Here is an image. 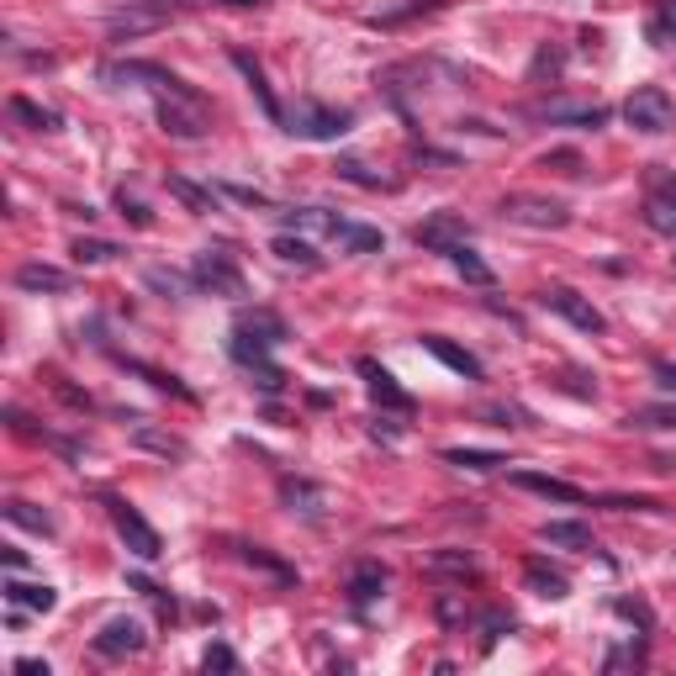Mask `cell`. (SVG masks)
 Returning <instances> with one entry per match:
<instances>
[{"instance_id": "obj_1", "label": "cell", "mask_w": 676, "mask_h": 676, "mask_svg": "<svg viewBox=\"0 0 676 676\" xmlns=\"http://www.w3.org/2000/svg\"><path fill=\"white\" fill-rule=\"evenodd\" d=\"M354 127V111L338 106H317V101H296V111L286 117V133L307 138V143H338Z\"/></svg>"}, {"instance_id": "obj_2", "label": "cell", "mask_w": 676, "mask_h": 676, "mask_svg": "<svg viewBox=\"0 0 676 676\" xmlns=\"http://www.w3.org/2000/svg\"><path fill=\"white\" fill-rule=\"evenodd\" d=\"M624 122L634 127V133H645V138H661V133L676 127V101L666 96L661 85H640L624 101Z\"/></svg>"}, {"instance_id": "obj_3", "label": "cell", "mask_w": 676, "mask_h": 676, "mask_svg": "<svg viewBox=\"0 0 676 676\" xmlns=\"http://www.w3.org/2000/svg\"><path fill=\"white\" fill-rule=\"evenodd\" d=\"M502 217H507V222H523V228H566V222H571L566 201H555V196H529V191L502 196Z\"/></svg>"}, {"instance_id": "obj_4", "label": "cell", "mask_w": 676, "mask_h": 676, "mask_svg": "<svg viewBox=\"0 0 676 676\" xmlns=\"http://www.w3.org/2000/svg\"><path fill=\"white\" fill-rule=\"evenodd\" d=\"M101 80H106V85H127V80H133V85H154L159 96H196V90L180 80V74H169L164 64H143V59L106 64V69H101Z\"/></svg>"}, {"instance_id": "obj_5", "label": "cell", "mask_w": 676, "mask_h": 676, "mask_svg": "<svg viewBox=\"0 0 676 676\" xmlns=\"http://www.w3.org/2000/svg\"><path fill=\"white\" fill-rule=\"evenodd\" d=\"M159 127L169 138H185V143H196L206 138V101L201 96H159Z\"/></svg>"}, {"instance_id": "obj_6", "label": "cell", "mask_w": 676, "mask_h": 676, "mask_svg": "<svg viewBox=\"0 0 676 676\" xmlns=\"http://www.w3.org/2000/svg\"><path fill=\"white\" fill-rule=\"evenodd\" d=\"M228 354H233V360H238L243 370H254V375H259V391H270V397H275V391L286 386V375H280V370L270 365V344H265V338H254V333L233 328Z\"/></svg>"}, {"instance_id": "obj_7", "label": "cell", "mask_w": 676, "mask_h": 676, "mask_svg": "<svg viewBox=\"0 0 676 676\" xmlns=\"http://www.w3.org/2000/svg\"><path fill=\"white\" fill-rule=\"evenodd\" d=\"M412 243L428 254H449V249H460V243H471V222H465L460 212H434V217H423L418 228H412Z\"/></svg>"}, {"instance_id": "obj_8", "label": "cell", "mask_w": 676, "mask_h": 676, "mask_svg": "<svg viewBox=\"0 0 676 676\" xmlns=\"http://www.w3.org/2000/svg\"><path fill=\"white\" fill-rule=\"evenodd\" d=\"M191 280H196L201 291H212V296H243V270L233 265V254H222V249L196 254Z\"/></svg>"}, {"instance_id": "obj_9", "label": "cell", "mask_w": 676, "mask_h": 676, "mask_svg": "<svg viewBox=\"0 0 676 676\" xmlns=\"http://www.w3.org/2000/svg\"><path fill=\"white\" fill-rule=\"evenodd\" d=\"M111 523H117V534H122V544L133 550L138 560H159L164 555V544H159V534H154V523H148L138 507H127V502H111Z\"/></svg>"}, {"instance_id": "obj_10", "label": "cell", "mask_w": 676, "mask_h": 676, "mask_svg": "<svg viewBox=\"0 0 676 676\" xmlns=\"http://www.w3.org/2000/svg\"><path fill=\"white\" fill-rule=\"evenodd\" d=\"M539 302L550 307L555 317H566L571 328H581V333H603V328H608V317L597 312V307H592V302H587V296H581V291H571V286H555V291H544Z\"/></svg>"}, {"instance_id": "obj_11", "label": "cell", "mask_w": 676, "mask_h": 676, "mask_svg": "<svg viewBox=\"0 0 676 676\" xmlns=\"http://www.w3.org/2000/svg\"><path fill=\"white\" fill-rule=\"evenodd\" d=\"M175 16V0H127V6L111 16V37H138V32H154Z\"/></svg>"}, {"instance_id": "obj_12", "label": "cell", "mask_w": 676, "mask_h": 676, "mask_svg": "<svg viewBox=\"0 0 676 676\" xmlns=\"http://www.w3.org/2000/svg\"><path fill=\"white\" fill-rule=\"evenodd\" d=\"M148 645V634L138 618H111V624L96 634V655H106V661H127V655H138Z\"/></svg>"}, {"instance_id": "obj_13", "label": "cell", "mask_w": 676, "mask_h": 676, "mask_svg": "<svg viewBox=\"0 0 676 676\" xmlns=\"http://www.w3.org/2000/svg\"><path fill=\"white\" fill-rule=\"evenodd\" d=\"M513 486H518V492H534V497H544V502H566V507L587 502V492H581V486L560 481V476H539V471H513Z\"/></svg>"}, {"instance_id": "obj_14", "label": "cell", "mask_w": 676, "mask_h": 676, "mask_svg": "<svg viewBox=\"0 0 676 676\" xmlns=\"http://www.w3.org/2000/svg\"><path fill=\"white\" fill-rule=\"evenodd\" d=\"M233 69L243 74V80H249L254 101H259V111H265L270 122H286V111H280V101H275V90H270V80H265V69H259V59H254V53L233 48Z\"/></svg>"}, {"instance_id": "obj_15", "label": "cell", "mask_w": 676, "mask_h": 676, "mask_svg": "<svg viewBox=\"0 0 676 676\" xmlns=\"http://www.w3.org/2000/svg\"><path fill=\"white\" fill-rule=\"evenodd\" d=\"M539 544H550V550H592V529L576 518H550L539 523Z\"/></svg>"}, {"instance_id": "obj_16", "label": "cell", "mask_w": 676, "mask_h": 676, "mask_svg": "<svg viewBox=\"0 0 676 676\" xmlns=\"http://www.w3.org/2000/svg\"><path fill=\"white\" fill-rule=\"evenodd\" d=\"M360 375L370 381V397L381 402V407H391V412H412V397H407V391L397 386V375H386V370L375 365V360H360Z\"/></svg>"}, {"instance_id": "obj_17", "label": "cell", "mask_w": 676, "mask_h": 676, "mask_svg": "<svg viewBox=\"0 0 676 676\" xmlns=\"http://www.w3.org/2000/svg\"><path fill=\"white\" fill-rule=\"evenodd\" d=\"M423 349L434 354V360H444L455 375H465V381H481V360L471 349H460V344H449V338H439V333H423Z\"/></svg>"}, {"instance_id": "obj_18", "label": "cell", "mask_w": 676, "mask_h": 676, "mask_svg": "<svg viewBox=\"0 0 676 676\" xmlns=\"http://www.w3.org/2000/svg\"><path fill=\"white\" fill-rule=\"evenodd\" d=\"M523 587H529L534 597H550V603H560V597H571V581H566V571H555L550 560H529V566H523Z\"/></svg>"}, {"instance_id": "obj_19", "label": "cell", "mask_w": 676, "mask_h": 676, "mask_svg": "<svg viewBox=\"0 0 676 676\" xmlns=\"http://www.w3.org/2000/svg\"><path fill=\"white\" fill-rule=\"evenodd\" d=\"M381 587H386V566L381 560H360V566L349 571V603L354 608H365V603H375V597H381Z\"/></svg>"}, {"instance_id": "obj_20", "label": "cell", "mask_w": 676, "mask_h": 676, "mask_svg": "<svg viewBox=\"0 0 676 676\" xmlns=\"http://www.w3.org/2000/svg\"><path fill=\"white\" fill-rule=\"evenodd\" d=\"M16 286H22V291H69L74 275L59 270V265H43V259H32V265L16 270Z\"/></svg>"}, {"instance_id": "obj_21", "label": "cell", "mask_w": 676, "mask_h": 676, "mask_svg": "<svg viewBox=\"0 0 676 676\" xmlns=\"http://www.w3.org/2000/svg\"><path fill=\"white\" fill-rule=\"evenodd\" d=\"M0 592H6V603L32 608V613H53V603H59V592H53L48 581H37V587H32V581H16V576H11Z\"/></svg>"}, {"instance_id": "obj_22", "label": "cell", "mask_w": 676, "mask_h": 676, "mask_svg": "<svg viewBox=\"0 0 676 676\" xmlns=\"http://www.w3.org/2000/svg\"><path fill=\"white\" fill-rule=\"evenodd\" d=\"M534 117H544V122H571V127H603V122H608V111H603V106H566V101H544V106H534Z\"/></svg>"}, {"instance_id": "obj_23", "label": "cell", "mask_w": 676, "mask_h": 676, "mask_svg": "<svg viewBox=\"0 0 676 676\" xmlns=\"http://www.w3.org/2000/svg\"><path fill=\"white\" fill-rule=\"evenodd\" d=\"M169 185V196H175L185 212H196V217H206V212H217V191H206V185H196V180H185V175H169L164 180Z\"/></svg>"}, {"instance_id": "obj_24", "label": "cell", "mask_w": 676, "mask_h": 676, "mask_svg": "<svg viewBox=\"0 0 676 676\" xmlns=\"http://www.w3.org/2000/svg\"><path fill=\"white\" fill-rule=\"evenodd\" d=\"M238 328H243V333H254V338H265L270 349L280 344V338H286V323H280V317H275L270 307H243V312H238Z\"/></svg>"}, {"instance_id": "obj_25", "label": "cell", "mask_w": 676, "mask_h": 676, "mask_svg": "<svg viewBox=\"0 0 676 676\" xmlns=\"http://www.w3.org/2000/svg\"><path fill=\"white\" fill-rule=\"evenodd\" d=\"M449 265H455L460 270V280H465V286H492V265H486V259L471 249V243H460V249H449Z\"/></svg>"}, {"instance_id": "obj_26", "label": "cell", "mask_w": 676, "mask_h": 676, "mask_svg": "<svg viewBox=\"0 0 676 676\" xmlns=\"http://www.w3.org/2000/svg\"><path fill=\"white\" fill-rule=\"evenodd\" d=\"M133 444L154 449V455H164V460H185V439H175V434H159V428H148L143 418H133Z\"/></svg>"}, {"instance_id": "obj_27", "label": "cell", "mask_w": 676, "mask_h": 676, "mask_svg": "<svg viewBox=\"0 0 676 676\" xmlns=\"http://www.w3.org/2000/svg\"><path fill=\"white\" fill-rule=\"evenodd\" d=\"M338 243H344L349 254H375V249H386V238L375 233V228H360V222H338Z\"/></svg>"}, {"instance_id": "obj_28", "label": "cell", "mask_w": 676, "mask_h": 676, "mask_svg": "<svg viewBox=\"0 0 676 676\" xmlns=\"http://www.w3.org/2000/svg\"><path fill=\"white\" fill-rule=\"evenodd\" d=\"M444 465H460V471H497V465H507V455H497V449H444Z\"/></svg>"}, {"instance_id": "obj_29", "label": "cell", "mask_w": 676, "mask_h": 676, "mask_svg": "<svg viewBox=\"0 0 676 676\" xmlns=\"http://www.w3.org/2000/svg\"><path fill=\"white\" fill-rule=\"evenodd\" d=\"M270 249H275V259H280V265H302V270H312V265H317V249H312L307 238H291V233H280V238L270 243Z\"/></svg>"}, {"instance_id": "obj_30", "label": "cell", "mask_w": 676, "mask_h": 676, "mask_svg": "<svg viewBox=\"0 0 676 676\" xmlns=\"http://www.w3.org/2000/svg\"><path fill=\"white\" fill-rule=\"evenodd\" d=\"M11 117L27 122V127H37V133H53V127H59V111L37 106V101H27V96H11Z\"/></svg>"}, {"instance_id": "obj_31", "label": "cell", "mask_w": 676, "mask_h": 676, "mask_svg": "<svg viewBox=\"0 0 676 676\" xmlns=\"http://www.w3.org/2000/svg\"><path fill=\"white\" fill-rule=\"evenodd\" d=\"M6 518L16 523V529H32V534H53V518L48 513H37L32 502H22V497H11L6 502Z\"/></svg>"}, {"instance_id": "obj_32", "label": "cell", "mask_w": 676, "mask_h": 676, "mask_svg": "<svg viewBox=\"0 0 676 676\" xmlns=\"http://www.w3.org/2000/svg\"><path fill=\"white\" fill-rule=\"evenodd\" d=\"M338 180H349V185H360V191H391V180H381L370 164L360 159H338Z\"/></svg>"}, {"instance_id": "obj_33", "label": "cell", "mask_w": 676, "mask_h": 676, "mask_svg": "<svg viewBox=\"0 0 676 676\" xmlns=\"http://www.w3.org/2000/svg\"><path fill=\"white\" fill-rule=\"evenodd\" d=\"M650 43H655V48H671V43H676V0H661V6H655V16H650Z\"/></svg>"}, {"instance_id": "obj_34", "label": "cell", "mask_w": 676, "mask_h": 676, "mask_svg": "<svg viewBox=\"0 0 676 676\" xmlns=\"http://www.w3.org/2000/svg\"><path fill=\"white\" fill-rule=\"evenodd\" d=\"M74 259H80V265H106V259H117L122 249L111 238H74V249H69Z\"/></svg>"}, {"instance_id": "obj_35", "label": "cell", "mask_w": 676, "mask_h": 676, "mask_svg": "<svg viewBox=\"0 0 676 676\" xmlns=\"http://www.w3.org/2000/svg\"><path fill=\"white\" fill-rule=\"evenodd\" d=\"M645 222L661 238H676V201H661V196H645Z\"/></svg>"}, {"instance_id": "obj_36", "label": "cell", "mask_w": 676, "mask_h": 676, "mask_svg": "<svg viewBox=\"0 0 676 676\" xmlns=\"http://www.w3.org/2000/svg\"><path fill=\"white\" fill-rule=\"evenodd\" d=\"M238 555L249 560V566H259V571H270V576H280V581H296V571L286 566V560H275L270 550H259V544H238Z\"/></svg>"}, {"instance_id": "obj_37", "label": "cell", "mask_w": 676, "mask_h": 676, "mask_svg": "<svg viewBox=\"0 0 676 676\" xmlns=\"http://www.w3.org/2000/svg\"><path fill=\"white\" fill-rule=\"evenodd\" d=\"M428 571H439V576H471L476 560L465 555V550H439V555H428Z\"/></svg>"}, {"instance_id": "obj_38", "label": "cell", "mask_w": 676, "mask_h": 676, "mask_svg": "<svg viewBox=\"0 0 676 676\" xmlns=\"http://www.w3.org/2000/svg\"><path fill=\"white\" fill-rule=\"evenodd\" d=\"M507 629H513V613H502V608H486V613H481V645H486V650H492Z\"/></svg>"}, {"instance_id": "obj_39", "label": "cell", "mask_w": 676, "mask_h": 676, "mask_svg": "<svg viewBox=\"0 0 676 676\" xmlns=\"http://www.w3.org/2000/svg\"><path fill=\"white\" fill-rule=\"evenodd\" d=\"M122 365L133 370V375H143L148 386H159V391H175V397H185V402H191V391H185V386L175 381V375H164V370H148V365H138V360H122Z\"/></svg>"}, {"instance_id": "obj_40", "label": "cell", "mask_w": 676, "mask_h": 676, "mask_svg": "<svg viewBox=\"0 0 676 676\" xmlns=\"http://www.w3.org/2000/svg\"><path fill=\"white\" fill-rule=\"evenodd\" d=\"M481 418H492L497 428H529L534 418L523 407H513V402H497V407H481Z\"/></svg>"}, {"instance_id": "obj_41", "label": "cell", "mask_w": 676, "mask_h": 676, "mask_svg": "<svg viewBox=\"0 0 676 676\" xmlns=\"http://www.w3.org/2000/svg\"><path fill=\"white\" fill-rule=\"evenodd\" d=\"M280 497H286L291 507L302 502V513H317V502H323V492H317V486H307V481H280Z\"/></svg>"}, {"instance_id": "obj_42", "label": "cell", "mask_w": 676, "mask_h": 676, "mask_svg": "<svg viewBox=\"0 0 676 676\" xmlns=\"http://www.w3.org/2000/svg\"><path fill=\"white\" fill-rule=\"evenodd\" d=\"M629 428H676V407H640Z\"/></svg>"}, {"instance_id": "obj_43", "label": "cell", "mask_w": 676, "mask_h": 676, "mask_svg": "<svg viewBox=\"0 0 676 676\" xmlns=\"http://www.w3.org/2000/svg\"><path fill=\"white\" fill-rule=\"evenodd\" d=\"M217 196H228V201H238V206H254V212H270V196L254 191V185H222Z\"/></svg>"}, {"instance_id": "obj_44", "label": "cell", "mask_w": 676, "mask_h": 676, "mask_svg": "<svg viewBox=\"0 0 676 676\" xmlns=\"http://www.w3.org/2000/svg\"><path fill=\"white\" fill-rule=\"evenodd\" d=\"M650 196H661V201H676V169H666V164H650Z\"/></svg>"}, {"instance_id": "obj_45", "label": "cell", "mask_w": 676, "mask_h": 676, "mask_svg": "<svg viewBox=\"0 0 676 676\" xmlns=\"http://www.w3.org/2000/svg\"><path fill=\"white\" fill-rule=\"evenodd\" d=\"M597 507H613V513H661L655 497H603Z\"/></svg>"}, {"instance_id": "obj_46", "label": "cell", "mask_w": 676, "mask_h": 676, "mask_svg": "<svg viewBox=\"0 0 676 676\" xmlns=\"http://www.w3.org/2000/svg\"><path fill=\"white\" fill-rule=\"evenodd\" d=\"M117 212L133 222V228H148V222H154V212H148V206L138 201V196H127V191H117Z\"/></svg>"}, {"instance_id": "obj_47", "label": "cell", "mask_w": 676, "mask_h": 676, "mask_svg": "<svg viewBox=\"0 0 676 676\" xmlns=\"http://www.w3.org/2000/svg\"><path fill=\"white\" fill-rule=\"evenodd\" d=\"M233 666H238V655L228 645H212V650L201 655V671H233Z\"/></svg>"}, {"instance_id": "obj_48", "label": "cell", "mask_w": 676, "mask_h": 676, "mask_svg": "<svg viewBox=\"0 0 676 676\" xmlns=\"http://www.w3.org/2000/svg\"><path fill=\"white\" fill-rule=\"evenodd\" d=\"M148 286L164 291V296H180V291H185V280H180L175 270H148Z\"/></svg>"}, {"instance_id": "obj_49", "label": "cell", "mask_w": 676, "mask_h": 676, "mask_svg": "<svg viewBox=\"0 0 676 676\" xmlns=\"http://www.w3.org/2000/svg\"><path fill=\"white\" fill-rule=\"evenodd\" d=\"M544 169H566V175H581V154H571V148H555V154H544Z\"/></svg>"}, {"instance_id": "obj_50", "label": "cell", "mask_w": 676, "mask_h": 676, "mask_svg": "<svg viewBox=\"0 0 676 676\" xmlns=\"http://www.w3.org/2000/svg\"><path fill=\"white\" fill-rule=\"evenodd\" d=\"M618 666H645V645H629V650H613V655H608V671H618Z\"/></svg>"}, {"instance_id": "obj_51", "label": "cell", "mask_w": 676, "mask_h": 676, "mask_svg": "<svg viewBox=\"0 0 676 676\" xmlns=\"http://www.w3.org/2000/svg\"><path fill=\"white\" fill-rule=\"evenodd\" d=\"M655 381H661L666 391H676V365H666V360H661V365H655Z\"/></svg>"}, {"instance_id": "obj_52", "label": "cell", "mask_w": 676, "mask_h": 676, "mask_svg": "<svg viewBox=\"0 0 676 676\" xmlns=\"http://www.w3.org/2000/svg\"><path fill=\"white\" fill-rule=\"evenodd\" d=\"M16 671H22V676H48V661H32V655H27V661H16Z\"/></svg>"}, {"instance_id": "obj_53", "label": "cell", "mask_w": 676, "mask_h": 676, "mask_svg": "<svg viewBox=\"0 0 676 676\" xmlns=\"http://www.w3.org/2000/svg\"><path fill=\"white\" fill-rule=\"evenodd\" d=\"M206 6H233V11H254V6H265V0H206Z\"/></svg>"}, {"instance_id": "obj_54", "label": "cell", "mask_w": 676, "mask_h": 676, "mask_svg": "<svg viewBox=\"0 0 676 676\" xmlns=\"http://www.w3.org/2000/svg\"><path fill=\"white\" fill-rule=\"evenodd\" d=\"M671 270H676V259H671Z\"/></svg>"}]
</instances>
